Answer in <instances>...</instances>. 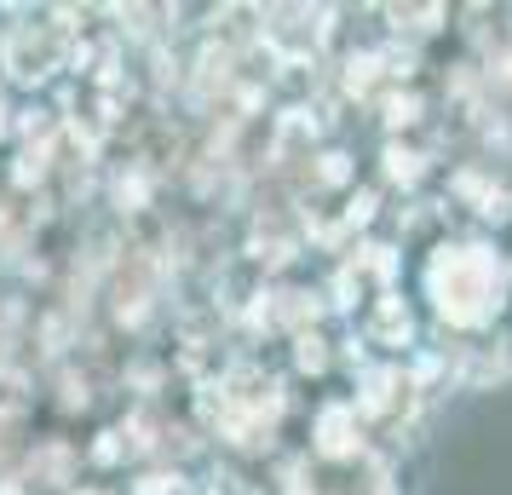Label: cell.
<instances>
[{
    "label": "cell",
    "mask_w": 512,
    "mask_h": 495,
    "mask_svg": "<svg viewBox=\"0 0 512 495\" xmlns=\"http://www.w3.org/2000/svg\"><path fill=\"white\" fill-rule=\"evenodd\" d=\"M426 288L438 300V317L455 323V329H484L489 317L501 311V294H507V265L484 254V248H443L432 271H426Z\"/></svg>",
    "instance_id": "1"
},
{
    "label": "cell",
    "mask_w": 512,
    "mask_h": 495,
    "mask_svg": "<svg viewBox=\"0 0 512 495\" xmlns=\"http://www.w3.org/2000/svg\"><path fill=\"white\" fill-rule=\"evenodd\" d=\"M52 64H58V41H52L47 29H12L6 35V75L12 81L35 87V81L52 75Z\"/></svg>",
    "instance_id": "2"
},
{
    "label": "cell",
    "mask_w": 512,
    "mask_h": 495,
    "mask_svg": "<svg viewBox=\"0 0 512 495\" xmlns=\"http://www.w3.org/2000/svg\"><path fill=\"white\" fill-rule=\"evenodd\" d=\"M317 18H323V12H277V24H265V35H271V47H277L282 58H300V52H311L317 35H323Z\"/></svg>",
    "instance_id": "3"
},
{
    "label": "cell",
    "mask_w": 512,
    "mask_h": 495,
    "mask_svg": "<svg viewBox=\"0 0 512 495\" xmlns=\"http://www.w3.org/2000/svg\"><path fill=\"white\" fill-rule=\"evenodd\" d=\"M357 415H351L346 403H328L323 415H317V449H323L328 461H346V455H357Z\"/></svg>",
    "instance_id": "4"
},
{
    "label": "cell",
    "mask_w": 512,
    "mask_h": 495,
    "mask_svg": "<svg viewBox=\"0 0 512 495\" xmlns=\"http://www.w3.org/2000/svg\"><path fill=\"white\" fill-rule=\"evenodd\" d=\"M363 409L369 415H397V409H409V380L397 375V369H380L369 380V392H363Z\"/></svg>",
    "instance_id": "5"
},
{
    "label": "cell",
    "mask_w": 512,
    "mask_h": 495,
    "mask_svg": "<svg viewBox=\"0 0 512 495\" xmlns=\"http://www.w3.org/2000/svg\"><path fill=\"white\" fill-rule=\"evenodd\" d=\"M374 340H392V346H403V340H409V311H403V300H392V294H386V300H380V311H374Z\"/></svg>",
    "instance_id": "6"
},
{
    "label": "cell",
    "mask_w": 512,
    "mask_h": 495,
    "mask_svg": "<svg viewBox=\"0 0 512 495\" xmlns=\"http://www.w3.org/2000/svg\"><path fill=\"white\" fill-rule=\"evenodd\" d=\"M317 133V121H311V110H288L282 116V127H277V144H271V156H294L305 139Z\"/></svg>",
    "instance_id": "7"
},
{
    "label": "cell",
    "mask_w": 512,
    "mask_h": 495,
    "mask_svg": "<svg viewBox=\"0 0 512 495\" xmlns=\"http://www.w3.org/2000/svg\"><path fill=\"white\" fill-rule=\"evenodd\" d=\"M386 173L403 179V185H415V179H420V156H415V150H403V144H392V150H386Z\"/></svg>",
    "instance_id": "8"
},
{
    "label": "cell",
    "mask_w": 512,
    "mask_h": 495,
    "mask_svg": "<svg viewBox=\"0 0 512 495\" xmlns=\"http://www.w3.org/2000/svg\"><path fill=\"white\" fill-rule=\"evenodd\" d=\"M294 357H300V369H305V375H317V369H323V363H328L323 340H317V334H311V329H300V340H294Z\"/></svg>",
    "instance_id": "9"
},
{
    "label": "cell",
    "mask_w": 512,
    "mask_h": 495,
    "mask_svg": "<svg viewBox=\"0 0 512 495\" xmlns=\"http://www.w3.org/2000/svg\"><path fill=\"white\" fill-rule=\"evenodd\" d=\"M374 70H380V58H351V64H346V87H351V93H369Z\"/></svg>",
    "instance_id": "10"
},
{
    "label": "cell",
    "mask_w": 512,
    "mask_h": 495,
    "mask_svg": "<svg viewBox=\"0 0 512 495\" xmlns=\"http://www.w3.org/2000/svg\"><path fill=\"white\" fill-rule=\"evenodd\" d=\"M392 18H397V24H415V29H432L443 18V6H409V12H403V6H392Z\"/></svg>",
    "instance_id": "11"
},
{
    "label": "cell",
    "mask_w": 512,
    "mask_h": 495,
    "mask_svg": "<svg viewBox=\"0 0 512 495\" xmlns=\"http://www.w3.org/2000/svg\"><path fill=\"white\" fill-rule=\"evenodd\" d=\"M47 173V144H35V150H24V162H18V185H35Z\"/></svg>",
    "instance_id": "12"
},
{
    "label": "cell",
    "mask_w": 512,
    "mask_h": 495,
    "mask_svg": "<svg viewBox=\"0 0 512 495\" xmlns=\"http://www.w3.org/2000/svg\"><path fill=\"white\" fill-rule=\"evenodd\" d=\"M420 116V104L409 93H397V98H386V121H392V127H409V121Z\"/></svg>",
    "instance_id": "13"
},
{
    "label": "cell",
    "mask_w": 512,
    "mask_h": 495,
    "mask_svg": "<svg viewBox=\"0 0 512 495\" xmlns=\"http://www.w3.org/2000/svg\"><path fill=\"white\" fill-rule=\"evenodd\" d=\"M18 403H24V380L0 375V415H18Z\"/></svg>",
    "instance_id": "14"
},
{
    "label": "cell",
    "mask_w": 512,
    "mask_h": 495,
    "mask_svg": "<svg viewBox=\"0 0 512 495\" xmlns=\"http://www.w3.org/2000/svg\"><path fill=\"white\" fill-rule=\"evenodd\" d=\"M317 179H323V185H346V179H351L346 156H323V167H317Z\"/></svg>",
    "instance_id": "15"
},
{
    "label": "cell",
    "mask_w": 512,
    "mask_h": 495,
    "mask_svg": "<svg viewBox=\"0 0 512 495\" xmlns=\"http://www.w3.org/2000/svg\"><path fill=\"white\" fill-rule=\"evenodd\" d=\"M116 202H121V208H127V213H139V208H144V179H121Z\"/></svg>",
    "instance_id": "16"
},
{
    "label": "cell",
    "mask_w": 512,
    "mask_h": 495,
    "mask_svg": "<svg viewBox=\"0 0 512 495\" xmlns=\"http://www.w3.org/2000/svg\"><path fill=\"white\" fill-rule=\"evenodd\" d=\"M507 208H512L507 190H489V196H484V219H507Z\"/></svg>",
    "instance_id": "17"
},
{
    "label": "cell",
    "mask_w": 512,
    "mask_h": 495,
    "mask_svg": "<svg viewBox=\"0 0 512 495\" xmlns=\"http://www.w3.org/2000/svg\"><path fill=\"white\" fill-rule=\"evenodd\" d=\"M167 490H179V478H144L139 495H167Z\"/></svg>",
    "instance_id": "18"
},
{
    "label": "cell",
    "mask_w": 512,
    "mask_h": 495,
    "mask_svg": "<svg viewBox=\"0 0 512 495\" xmlns=\"http://www.w3.org/2000/svg\"><path fill=\"white\" fill-rule=\"evenodd\" d=\"M121 444H116V432H104V444H98V461H116Z\"/></svg>",
    "instance_id": "19"
},
{
    "label": "cell",
    "mask_w": 512,
    "mask_h": 495,
    "mask_svg": "<svg viewBox=\"0 0 512 495\" xmlns=\"http://www.w3.org/2000/svg\"><path fill=\"white\" fill-rule=\"evenodd\" d=\"M0 127H6V121H0Z\"/></svg>",
    "instance_id": "20"
}]
</instances>
